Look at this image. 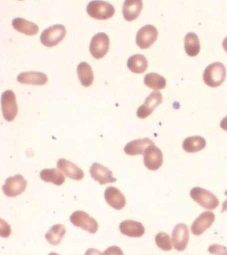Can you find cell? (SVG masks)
Instances as JSON below:
<instances>
[{"label":"cell","instance_id":"cell-29","mask_svg":"<svg viewBox=\"0 0 227 255\" xmlns=\"http://www.w3.org/2000/svg\"><path fill=\"white\" fill-rule=\"evenodd\" d=\"M155 243L161 250L168 251L173 248L170 237L165 232H160L155 236Z\"/></svg>","mask_w":227,"mask_h":255},{"label":"cell","instance_id":"cell-16","mask_svg":"<svg viewBox=\"0 0 227 255\" xmlns=\"http://www.w3.org/2000/svg\"><path fill=\"white\" fill-rule=\"evenodd\" d=\"M57 168L62 171L67 177L75 181H80L84 177L82 169L74 163L65 159H59L57 163Z\"/></svg>","mask_w":227,"mask_h":255},{"label":"cell","instance_id":"cell-15","mask_svg":"<svg viewBox=\"0 0 227 255\" xmlns=\"http://www.w3.org/2000/svg\"><path fill=\"white\" fill-rule=\"evenodd\" d=\"M104 196L107 203L113 208L121 210L126 205V199L124 195L119 189L114 187H109L105 191Z\"/></svg>","mask_w":227,"mask_h":255},{"label":"cell","instance_id":"cell-4","mask_svg":"<svg viewBox=\"0 0 227 255\" xmlns=\"http://www.w3.org/2000/svg\"><path fill=\"white\" fill-rule=\"evenodd\" d=\"M66 33V29L63 25L51 26L41 33V42L45 47H55L64 39Z\"/></svg>","mask_w":227,"mask_h":255},{"label":"cell","instance_id":"cell-14","mask_svg":"<svg viewBox=\"0 0 227 255\" xmlns=\"http://www.w3.org/2000/svg\"><path fill=\"white\" fill-rule=\"evenodd\" d=\"M90 174L91 177L100 185L114 183L117 181V179L113 176L112 171L98 163H94L91 165Z\"/></svg>","mask_w":227,"mask_h":255},{"label":"cell","instance_id":"cell-25","mask_svg":"<svg viewBox=\"0 0 227 255\" xmlns=\"http://www.w3.org/2000/svg\"><path fill=\"white\" fill-rule=\"evenodd\" d=\"M40 177L45 182L52 183L58 186L63 185L65 181L64 175L57 169H43L41 171Z\"/></svg>","mask_w":227,"mask_h":255},{"label":"cell","instance_id":"cell-9","mask_svg":"<svg viewBox=\"0 0 227 255\" xmlns=\"http://www.w3.org/2000/svg\"><path fill=\"white\" fill-rule=\"evenodd\" d=\"M143 161L145 166L149 170L157 171L163 164L162 151L155 145H149L143 153Z\"/></svg>","mask_w":227,"mask_h":255},{"label":"cell","instance_id":"cell-18","mask_svg":"<svg viewBox=\"0 0 227 255\" xmlns=\"http://www.w3.org/2000/svg\"><path fill=\"white\" fill-rule=\"evenodd\" d=\"M17 81L21 84L32 85H44L47 83V75L41 72H23L17 77Z\"/></svg>","mask_w":227,"mask_h":255},{"label":"cell","instance_id":"cell-24","mask_svg":"<svg viewBox=\"0 0 227 255\" xmlns=\"http://www.w3.org/2000/svg\"><path fill=\"white\" fill-rule=\"evenodd\" d=\"M206 146V141L201 136L187 137L183 142V149L186 152L195 153L202 150Z\"/></svg>","mask_w":227,"mask_h":255},{"label":"cell","instance_id":"cell-12","mask_svg":"<svg viewBox=\"0 0 227 255\" xmlns=\"http://www.w3.org/2000/svg\"><path fill=\"white\" fill-rule=\"evenodd\" d=\"M172 243L173 247L178 251L186 249L189 239L188 227L183 223H179L172 231Z\"/></svg>","mask_w":227,"mask_h":255},{"label":"cell","instance_id":"cell-22","mask_svg":"<svg viewBox=\"0 0 227 255\" xmlns=\"http://www.w3.org/2000/svg\"><path fill=\"white\" fill-rule=\"evenodd\" d=\"M127 65L128 69L133 73L141 74L146 71L148 62L144 55L136 54L129 58Z\"/></svg>","mask_w":227,"mask_h":255},{"label":"cell","instance_id":"cell-7","mask_svg":"<svg viewBox=\"0 0 227 255\" xmlns=\"http://www.w3.org/2000/svg\"><path fill=\"white\" fill-rule=\"evenodd\" d=\"M70 221L73 225L84 229L89 233H96L99 229V225L96 220L89 216L87 213L83 211H76L71 215Z\"/></svg>","mask_w":227,"mask_h":255},{"label":"cell","instance_id":"cell-30","mask_svg":"<svg viewBox=\"0 0 227 255\" xmlns=\"http://www.w3.org/2000/svg\"><path fill=\"white\" fill-rule=\"evenodd\" d=\"M220 127L223 130L227 131V116L223 118L220 123Z\"/></svg>","mask_w":227,"mask_h":255},{"label":"cell","instance_id":"cell-5","mask_svg":"<svg viewBox=\"0 0 227 255\" xmlns=\"http://www.w3.org/2000/svg\"><path fill=\"white\" fill-rule=\"evenodd\" d=\"M1 109L3 117L7 121L11 122L17 117L18 107L14 92L7 90L1 96Z\"/></svg>","mask_w":227,"mask_h":255},{"label":"cell","instance_id":"cell-8","mask_svg":"<svg viewBox=\"0 0 227 255\" xmlns=\"http://www.w3.org/2000/svg\"><path fill=\"white\" fill-rule=\"evenodd\" d=\"M27 182L21 175L10 177L6 179L3 186L4 194L9 197H15L21 195L27 188Z\"/></svg>","mask_w":227,"mask_h":255},{"label":"cell","instance_id":"cell-3","mask_svg":"<svg viewBox=\"0 0 227 255\" xmlns=\"http://www.w3.org/2000/svg\"><path fill=\"white\" fill-rule=\"evenodd\" d=\"M190 196L203 208L208 210L216 209L219 204L218 199L214 194L201 187H194L191 189Z\"/></svg>","mask_w":227,"mask_h":255},{"label":"cell","instance_id":"cell-21","mask_svg":"<svg viewBox=\"0 0 227 255\" xmlns=\"http://www.w3.org/2000/svg\"><path fill=\"white\" fill-rule=\"evenodd\" d=\"M12 25L13 28L19 33L29 36L36 35L38 33L39 30L38 25L23 18L19 17L13 19Z\"/></svg>","mask_w":227,"mask_h":255},{"label":"cell","instance_id":"cell-23","mask_svg":"<svg viewBox=\"0 0 227 255\" xmlns=\"http://www.w3.org/2000/svg\"><path fill=\"white\" fill-rule=\"evenodd\" d=\"M77 75L83 87H88L92 85L94 75L91 66L86 62H82L77 66Z\"/></svg>","mask_w":227,"mask_h":255},{"label":"cell","instance_id":"cell-20","mask_svg":"<svg viewBox=\"0 0 227 255\" xmlns=\"http://www.w3.org/2000/svg\"><path fill=\"white\" fill-rule=\"evenodd\" d=\"M151 145H155L154 142L149 138L136 139L127 143L124 147L125 153L128 155H143L145 149Z\"/></svg>","mask_w":227,"mask_h":255},{"label":"cell","instance_id":"cell-19","mask_svg":"<svg viewBox=\"0 0 227 255\" xmlns=\"http://www.w3.org/2000/svg\"><path fill=\"white\" fill-rule=\"evenodd\" d=\"M119 229L122 234L130 237H140L145 233L142 223L133 220L123 221L119 225Z\"/></svg>","mask_w":227,"mask_h":255},{"label":"cell","instance_id":"cell-31","mask_svg":"<svg viewBox=\"0 0 227 255\" xmlns=\"http://www.w3.org/2000/svg\"><path fill=\"white\" fill-rule=\"evenodd\" d=\"M222 45L223 49H224L227 54V37L225 38L224 40H223Z\"/></svg>","mask_w":227,"mask_h":255},{"label":"cell","instance_id":"cell-6","mask_svg":"<svg viewBox=\"0 0 227 255\" xmlns=\"http://www.w3.org/2000/svg\"><path fill=\"white\" fill-rule=\"evenodd\" d=\"M110 41L107 34L99 33L93 36L91 39L89 51L95 59H100L108 53Z\"/></svg>","mask_w":227,"mask_h":255},{"label":"cell","instance_id":"cell-28","mask_svg":"<svg viewBox=\"0 0 227 255\" xmlns=\"http://www.w3.org/2000/svg\"><path fill=\"white\" fill-rule=\"evenodd\" d=\"M144 84L150 89L159 91L166 87L167 81L164 77L159 74L150 73L145 76Z\"/></svg>","mask_w":227,"mask_h":255},{"label":"cell","instance_id":"cell-26","mask_svg":"<svg viewBox=\"0 0 227 255\" xmlns=\"http://www.w3.org/2000/svg\"><path fill=\"white\" fill-rule=\"evenodd\" d=\"M185 51L189 57H195L200 52V43L198 36L194 33H189L185 37Z\"/></svg>","mask_w":227,"mask_h":255},{"label":"cell","instance_id":"cell-17","mask_svg":"<svg viewBox=\"0 0 227 255\" xmlns=\"http://www.w3.org/2000/svg\"><path fill=\"white\" fill-rule=\"evenodd\" d=\"M143 9L142 0H125L123 6V15L127 21L137 19Z\"/></svg>","mask_w":227,"mask_h":255},{"label":"cell","instance_id":"cell-13","mask_svg":"<svg viewBox=\"0 0 227 255\" xmlns=\"http://www.w3.org/2000/svg\"><path fill=\"white\" fill-rule=\"evenodd\" d=\"M215 216L211 211H205L192 223L191 227V232L195 235H201L214 223Z\"/></svg>","mask_w":227,"mask_h":255},{"label":"cell","instance_id":"cell-1","mask_svg":"<svg viewBox=\"0 0 227 255\" xmlns=\"http://www.w3.org/2000/svg\"><path fill=\"white\" fill-rule=\"evenodd\" d=\"M226 69L223 64L216 62L207 66L203 72V81L207 86L217 87L224 82Z\"/></svg>","mask_w":227,"mask_h":255},{"label":"cell","instance_id":"cell-27","mask_svg":"<svg viewBox=\"0 0 227 255\" xmlns=\"http://www.w3.org/2000/svg\"><path fill=\"white\" fill-rule=\"evenodd\" d=\"M66 229L63 225L57 224L52 227L45 234V238L51 245H57L64 237Z\"/></svg>","mask_w":227,"mask_h":255},{"label":"cell","instance_id":"cell-2","mask_svg":"<svg viewBox=\"0 0 227 255\" xmlns=\"http://www.w3.org/2000/svg\"><path fill=\"white\" fill-rule=\"evenodd\" d=\"M115 11V8L111 4L101 0L91 1L87 7V14L97 20L110 19L114 15Z\"/></svg>","mask_w":227,"mask_h":255},{"label":"cell","instance_id":"cell-10","mask_svg":"<svg viewBox=\"0 0 227 255\" xmlns=\"http://www.w3.org/2000/svg\"><path fill=\"white\" fill-rule=\"evenodd\" d=\"M158 31L154 26L147 25L141 27L137 32L136 43L141 49H147L156 41Z\"/></svg>","mask_w":227,"mask_h":255},{"label":"cell","instance_id":"cell-32","mask_svg":"<svg viewBox=\"0 0 227 255\" xmlns=\"http://www.w3.org/2000/svg\"><path fill=\"white\" fill-rule=\"evenodd\" d=\"M18 1H23V0H18Z\"/></svg>","mask_w":227,"mask_h":255},{"label":"cell","instance_id":"cell-11","mask_svg":"<svg viewBox=\"0 0 227 255\" xmlns=\"http://www.w3.org/2000/svg\"><path fill=\"white\" fill-rule=\"evenodd\" d=\"M163 101L162 94L159 91H153L145 99L144 103L138 108L137 111V117L140 119H145L152 114L154 110Z\"/></svg>","mask_w":227,"mask_h":255}]
</instances>
